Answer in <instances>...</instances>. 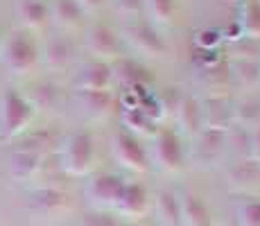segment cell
Segmentation results:
<instances>
[{
    "instance_id": "obj_1",
    "label": "cell",
    "mask_w": 260,
    "mask_h": 226,
    "mask_svg": "<svg viewBox=\"0 0 260 226\" xmlns=\"http://www.w3.org/2000/svg\"><path fill=\"white\" fill-rule=\"evenodd\" d=\"M34 113L37 109L23 93H18L16 88H5L0 93V140L7 143L21 138L32 124Z\"/></svg>"
},
{
    "instance_id": "obj_2",
    "label": "cell",
    "mask_w": 260,
    "mask_h": 226,
    "mask_svg": "<svg viewBox=\"0 0 260 226\" xmlns=\"http://www.w3.org/2000/svg\"><path fill=\"white\" fill-rule=\"evenodd\" d=\"M59 165L71 177H86L95 168V140L88 132L68 134L59 145Z\"/></svg>"
},
{
    "instance_id": "obj_3",
    "label": "cell",
    "mask_w": 260,
    "mask_h": 226,
    "mask_svg": "<svg viewBox=\"0 0 260 226\" xmlns=\"http://www.w3.org/2000/svg\"><path fill=\"white\" fill-rule=\"evenodd\" d=\"M152 136H154L152 149H147L152 165H156L158 170H163L168 174H179L186 168V158H188L186 147H183V138L172 127H161Z\"/></svg>"
},
{
    "instance_id": "obj_4",
    "label": "cell",
    "mask_w": 260,
    "mask_h": 226,
    "mask_svg": "<svg viewBox=\"0 0 260 226\" xmlns=\"http://www.w3.org/2000/svg\"><path fill=\"white\" fill-rule=\"evenodd\" d=\"M0 59L3 66L16 77H23L39 63V48L29 32L16 29L0 43Z\"/></svg>"
},
{
    "instance_id": "obj_5",
    "label": "cell",
    "mask_w": 260,
    "mask_h": 226,
    "mask_svg": "<svg viewBox=\"0 0 260 226\" xmlns=\"http://www.w3.org/2000/svg\"><path fill=\"white\" fill-rule=\"evenodd\" d=\"M229 152V129L204 127L197 136H192L190 145V160L197 168L208 170L217 168Z\"/></svg>"
},
{
    "instance_id": "obj_6",
    "label": "cell",
    "mask_w": 260,
    "mask_h": 226,
    "mask_svg": "<svg viewBox=\"0 0 260 226\" xmlns=\"http://www.w3.org/2000/svg\"><path fill=\"white\" fill-rule=\"evenodd\" d=\"M122 39L127 45L147 59H163L168 54V41L152 23L134 21L122 27Z\"/></svg>"
},
{
    "instance_id": "obj_7",
    "label": "cell",
    "mask_w": 260,
    "mask_h": 226,
    "mask_svg": "<svg viewBox=\"0 0 260 226\" xmlns=\"http://www.w3.org/2000/svg\"><path fill=\"white\" fill-rule=\"evenodd\" d=\"M147 149L149 147L143 143L141 138H138V136L124 132V129L116 132L113 134V138H111L113 158H116L124 170H129V172L143 174V172H147V170L152 168V160H149Z\"/></svg>"
},
{
    "instance_id": "obj_8",
    "label": "cell",
    "mask_w": 260,
    "mask_h": 226,
    "mask_svg": "<svg viewBox=\"0 0 260 226\" xmlns=\"http://www.w3.org/2000/svg\"><path fill=\"white\" fill-rule=\"evenodd\" d=\"M124 188V179L116 172H102L86 183V197L95 210H109L116 208L120 192Z\"/></svg>"
},
{
    "instance_id": "obj_9",
    "label": "cell",
    "mask_w": 260,
    "mask_h": 226,
    "mask_svg": "<svg viewBox=\"0 0 260 226\" xmlns=\"http://www.w3.org/2000/svg\"><path fill=\"white\" fill-rule=\"evenodd\" d=\"M111 68H113V82H118L127 93H136V95L152 93L149 88L154 84V77L138 59L120 57L116 63H111Z\"/></svg>"
},
{
    "instance_id": "obj_10",
    "label": "cell",
    "mask_w": 260,
    "mask_h": 226,
    "mask_svg": "<svg viewBox=\"0 0 260 226\" xmlns=\"http://www.w3.org/2000/svg\"><path fill=\"white\" fill-rule=\"evenodd\" d=\"M84 45L98 61H118L120 59V41L111 27L107 25H91L84 34Z\"/></svg>"
},
{
    "instance_id": "obj_11",
    "label": "cell",
    "mask_w": 260,
    "mask_h": 226,
    "mask_svg": "<svg viewBox=\"0 0 260 226\" xmlns=\"http://www.w3.org/2000/svg\"><path fill=\"white\" fill-rule=\"evenodd\" d=\"M149 192L143 183L138 181H124V188L120 192V199L113 208V213H118L124 219H141L149 210Z\"/></svg>"
},
{
    "instance_id": "obj_12",
    "label": "cell",
    "mask_w": 260,
    "mask_h": 226,
    "mask_svg": "<svg viewBox=\"0 0 260 226\" xmlns=\"http://www.w3.org/2000/svg\"><path fill=\"white\" fill-rule=\"evenodd\" d=\"M75 86H77V90H91V93H98V90H111V86H113L111 63L98 61V59L86 61L82 68L77 70V75H75Z\"/></svg>"
},
{
    "instance_id": "obj_13",
    "label": "cell",
    "mask_w": 260,
    "mask_h": 226,
    "mask_svg": "<svg viewBox=\"0 0 260 226\" xmlns=\"http://www.w3.org/2000/svg\"><path fill=\"white\" fill-rule=\"evenodd\" d=\"M75 104H77V111L82 118L91 120V122H100V120H107L113 113V95L111 90H77L75 95Z\"/></svg>"
},
{
    "instance_id": "obj_14",
    "label": "cell",
    "mask_w": 260,
    "mask_h": 226,
    "mask_svg": "<svg viewBox=\"0 0 260 226\" xmlns=\"http://www.w3.org/2000/svg\"><path fill=\"white\" fill-rule=\"evenodd\" d=\"M29 208L34 215L52 219L71 208V197L59 188H39L29 195Z\"/></svg>"
},
{
    "instance_id": "obj_15",
    "label": "cell",
    "mask_w": 260,
    "mask_h": 226,
    "mask_svg": "<svg viewBox=\"0 0 260 226\" xmlns=\"http://www.w3.org/2000/svg\"><path fill=\"white\" fill-rule=\"evenodd\" d=\"M224 179H226V188L233 192H249L260 185V163L247 156L226 168Z\"/></svg>"
},
{
    "instance_id": "obj_16",
    "label": "cell",
    "mask_w": 260,
    "mask_h": 226,
    "mask_svg": "<svg viewBox=\"0 0 260 226\" xmlns=\"http://www.w3.org/2000/svg\"><path fill=\"white\" fill-rule=\"evenodd\" d=\"M174 122H177V134L181 136H197L204 129V109H202V100L197 98H183L181 104L174 111Z\"/></svg>"
},
{
    "instance_id": "obj_17",
    "label": "cell",
    "mask_w": 260,
    "mask_h": 226,
    "mask_svg": "<svg viewBox=\"0 0 260 226\" xmlns=\"http://www.w3.org/2000/svg\"><path fill=\"white\" fill-rule=\"evenodd\" d=\"M231 79H233V68L226 61H222V59L211 63V66L197 68V84L213 95H224V90L229 88Z\"/></svg>"
},
{
    "instance_id": "obj_18",
    "label": "cell",
    "mask_w": 260,
    "mask_h": 226,
    "mask_svg": "<svg viewBox=\"0 0 260 226\" xmlns=\"http://www.w3.org/2000/svg\"><path fill=\"white\" fill-rule=\"evenodd\" d=\"M179 213L183 226H215L213 210L199 195H183L179 197Z\"/></svg>"
},
{
    "instance_id": "obj_19",
    "label": "cell",
    "mask_w": 260,
    "mask_h": 226,
    "mask_svg": "<svg viewBox=\"0 0 260 226\" xmlns=\"http://www.w3.org/2000/svg\"><path fill=\"white\" fill-rule=\"evenodd\" d=\"M204 109V127L213 129H231L233 124V104L226 95H211L206 102H202Z\"/></svg>"
},
{
    "instance_id": "obj_20",
    "label": "cell",
    "mask_w": 260,
    "mask_h": 226,
    "mask_svg": "<svg viewBox=\"0 0 260 226\" xmlns=\"http://www.w3.org/2000/svg\"><path fill=\"white\" fill-rule=\"evenodd\" d=\"M48 9H50V21L59 29H66V32L79 29L84 25V18H86V14L79 9V5L75 0H54Z\"/></svg>"
},
{
    "instance_id": "obj_21",
    "label": "cell",
    "mask_w": 260,
    "mask_h": 226,
    "mask_svg": "<svg viewBox=\"0 0 260 226\" xmlns=\"http://www.w3.org/2000/svg\"><path fill=\"white\" fill-rule=\"evenodd\" d=\"M16 18L23 25L25 32H29V29H43L50 21V9L41 0H18Z\"/></svg>"
},
{
    "instance_id": "obj_22",
    "label": "cell",
    "mask_w": 260,
    "mask_h": 226,
    "mask_svg": "<svg viewBox=\"0 0 260 226\" xmlns=\"http://www.w3.org/2000/svg\"><path fill=\"white\" fill-rule=\"evenodd\" d=\"M39 59L48 70H63L73 61V48L63 37H54L43 45V50L39 52Z\"/></svg>"
},
{
    "instance_id": "obj_23",
    "label": "cell",
    "mask_w": 260,
    "mask_h": 226,
    "mask_svg": "<svg viewBox=\"0 0 260 226\" xmlns=\"http://www.w3.org/2000/svg\"><path fill=\"white\" fill-rule=\"evenodd\" d=\"M43 160L46 156L39 154H27V152H14V156L9 158V177L14 181H32L41 174Z\"/></svg>"
},
{
    "instance_id": "obj_24",
    "label": "cell",
    "mask_w": 260,
    "mask_h": 226,
    "mask_svg": "<svg viewBox=\"0 0 260 226\" xmlns=\"http://www.w3.org/2000/svg\"><path fill=\"white\" fill-rule=\"evenodd\" d=\"M236 23L244 39L260 41V0H242Z\"/></svg>"
},
{
    "instance_id": "obj_25",
    "label": "cell",
    "mask_w": 260,
    "mask_h": 226,
    "mask_svg": "<svg viewBox=\"0 0 260 226\" xmlns=\"http://www.w3.org/2000/svg\"><path fill=\"white\" fill-rule=\"evenodd\" d=\"M233 124L251 132L253 127L260 124V100L247 98L233 104Z\"/></svg>"
},
{
    "instance_id": "obj_26",
    "label": "cell",
    "mask_w": 260,
    "mask_h": 226,
    "mask_svg": "<svg viewBox=\"0 0 260 226\" xmlns=\"http://www.w3.org/2000/svg\"><path fill=\"white\" fill-rule=\"evenodd\" d=\"M122 124H124V132L134 134V136H147L156 132V122L149 118L147 113L143 111L141 107H134V109H124L122 111Z\"/></svg>"
},
{
    "instance_id": "obj_27",
    "label": "cell",
    "mask_w": 260,
    "mask_h": 226,
    "mask_svg": "<svg viewBox=\"0 0 260 226\" xmlns=\"http://www.w3.org/2000/svg\"><path fill=\"white\" fill-rule=\"evenodd\" d=\"M156 215L166 226L181 224V213H179V197L170 190H161L156 195Z\"/></svg>"
},
{
    "instance_id": "obj_28",
    "label": "cell",
    "mask_w": 260,
    "mask_h": 226,
    "mask_svg": "<svg viewBox=\"0 0 260 226\" xmlns=\"http://www.w3.org/2000/svg\"><path fill=\"white\" fill-rule=\"evenodd\" d=\"M145 12L152 25H168L174 18L177 3L174 0H145Z\"/></svg>"
},
{
    "instance_id": "obj_29",
    "label": "cell",
    "mask_w": 260,
    "mask_h": 226,
    "mask_svg": "<svg viewBox=\"0 0 260 226\" xmlns=\"http://www.w3.org/2000/svg\"><path fill=\"white\" fill-rule=\"evenodd\" d=\"M233 79L240 86L253 88L260 84V63L258 59H242L236 68H233Z\"/></svg>"
},
{
    "instance_id": "obj_30",
    "label": "cell",
    "mask_w": 260,
    "mask_h": 226,
    "mask_svg": "<svg viewBox=\"0 0 260 226\" xmlns=\"http://www.w3.org/2000/svg\"><path fill=\"white\" fill-rule=\"evenodd\" d=\"M50 145H52V136L48 132H34L21 138L16 152H27V154H39V156H46Z\"/></svg>"
},
{
    "instance_id": "obj_31",
    "label": "cell",
    "mask_w": 260,
    "mask_h": 226,
    "mask_svg": "<svg viewBox=\"0 0 260 226\" xmlns=\"http://www.w3.org/2000/svg\"><path fill=\"white\" fill-rule=\"evenodd\" d=\"M238 226H260V199L242 202L236 210Z\"/></svg>"
},
{
    "instance_id": "obj_32",
    "label": "cell",
    "mask_w": 260,
    "mask_h": 226,
    "mask_svg": "<svg viewBox=\"0 0 260 226\" xmlns=\"http://www.w3.org/2000/svg\"><path fill=\"white\" fill-rule=\"evenodd\" d=\"M27 100L32 102L34 109H52L57 102V88L52 84H41V86L34 88V95Z\"/></svg>"
},
{
    "instance_id": "obj_33",
    "label": "cell",
    "mask_w": 260,
    "mask_h": 226,
    "mask_svg": "<svg viewBox=\"0 0 260 226\" xmlns=\"http://www.w3.org/2000/svg\"><path fill=\"white\" fill-rule=\"evenodd\" d=\"M249 134L251 132L233 124V127L229 129V149H233L240 156H249Z\"/></svg>"
},
{
    "instance_id": "obj_34",
    "label": "cell",
    "mask_w": 260,
    "mask_h": 226,
    "mask_svg": "<svg viewBox=\"0 0 260 226\" xmlns=\"http://www.w3.org/2000/svg\"><path fill=\"white\" fill-rule=\"evenodd\" d=\"M111 5L122 18H136L145 12V0H111Z\"/></svg>"
},
{
    "instance_id": "obj_35",
    "label": "cell",
    "mask_w": 260,
    "mask_h": 226,
    "mask_svg": "<svg viewBox=\"0 0 260 226\" xmlns=\"http://www.w3.org/2000/svg\"><path fill=\"white\" fill-rule=\"evenodd\" d=\"M82 226H122L118 217H113V213L109 210H93L84 217Z\"/></svg>"
},
{
    "instance_id": "obj_36",
    "label": "cell",
    "mask_w": 260,
    "mask_h": 226,
    "mask_svg": "<svg viewBox=\"0 0 260 226\" xmlns=\"http://www.w3.org/2000/svg\"><path fill=\"white\" fill-rule=\"evenodd\" d=\"M219 41H222V32H217V29H202L197 34V39H194V45L199 50H217Z\"/></svg>"
},
{
    "instance_id": "obj_37",
    "label": "cell",
    "mask_w": 260,
    "mask_h": 226,
    "mask_svg": "<svg viewBox=\"0 0 260 226\" xmlns=\"http://www.w3.org/2000/svg\"><path fill=\"white\" fill-rule=\"evenodd\" d=\"M249 158L260 163V124L253 127L251 134H249Z\"/></svg>"
},
{
    "instance_id": "obj_38",
    "label": "cell",
    "mask_w": 260,
    "mask_h": 226,
    "mask_svg": "<svg viewBox=\"0 0 260 226\" xmlns=\"http://www.w3.org/2000/svg\"><path fill=\"white\" fill-rule=\"evenodd\" d=\"M75 3L79 5V9H82L84 14H93V12H98V9L102 7L104 0H75Z\"/></svg>"
},
{
    "instance_id": "obj_39",
    "label": "cell",
    "mask_w": 260,
    "mask_h": 226,
    "mask_svg": "<svg viewBox=\"0 0 260 226\" xmlns=\"http://www.w3.org/2000/svg\"><path fill=\"white\" fill-rule=\"evenodd\" d=\"M138 226H152V224H138Z\"/></svg>"
},
{
    "instance_id": "obj_40",
    "label": "cell",
    "mask_w": 260,
    "mask_h": 226,
    "mask_svg": "<svg viewBox=\"0 0 260 226\" xmlns=\"http://www.w3.org/2000/svg\"><path fill=\"white\" fill-rule=\"evenodd\" d=\"M177 226H183V224H177Z\"/></svg>"
},
{
    "instance_id": "obj_41",
    "label": "cell",
    "mask_w": 260,
    "mask_h": 226,
    "mask_svg": "<svg viewBox=\"0 0 260 226\" xmlns=\"http://www.w3.org/2000/svg\"><path fill=\"white\" fill-rule=\"evenodd\" d=\"M258 63H260V59H258Z\"/></svg>"
}]
</instances>
